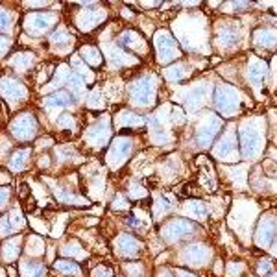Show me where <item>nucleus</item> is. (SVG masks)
I'll use <instances>...</instances> for the list:
<instances>
[{
	"label": "nucleus",
	"mask_w": 277,
	"mask_h": 277,
	"mask_svg": "<svg viewBox=\"0 0 277 277\" xmlns=\"http://www.w3.org/2000/svg\"><path fill=\"white\" fill-rule=\"evenodd\" d=\"M270 268H272V262L262 261V264H261V268H259V270H261V273H264V272H268V270H270Z\"/></svg>",
	"instance_id": "c03bdc74"
},
{
	"label": "nucleus",
	"mask_w": 277,
	"mask_h": 277,
	"mask_svg": "<svg viewBox=\"0 0 277 277\" xmlns=\"http://www.w3.org/2000/svg\"><path fill=\"white\" fill-rule=\"evenodd\" d=\"M46 268L41 262H24L22 264V275L24 277H45Z\"/></svg>",
	"instance_id": "cd10ccee"
},
{
	"label": "nucleus",
	"mask_w": 277,
	"mask_h": 277,
	"mask_svg": "<svg viewBox=\"0 0 277 277\" xmlns=\"http://www.w3.org/2000/svg\"><path fill=\"white\" fill-rule=\"evenodd\" d=\"M10 46H11L10 39H8V37H4V36H0V56L10 50Z\"/></svg>",
	"instance_id": "ea45409f"
},
{
	"label": "nucleus",
	"mask_w": 277,
	"mask_h": 277,
	"mask_svg": "<svg viewBox=\"0 0 277 277\" xmlns=\"http://www.w3.org/2000/svg\"><path fill=\"white\" fill-rule=\"evenodd\" d=\"M144 120L138 115H133V113H122L120 115V124H143Z\"/></svg>",
	"instance_id": "72a5a7b5"
},
{
	"label": "nucleus",
	"mask_w": 277,
	"mask_h": 277,
	"mask_svg": "<svg viewBox=\"0 0 277 277\" xmlns=\"http://www.w3.org/2000/svg\"><path fill=\"white\" fill-rule=\"evenodd\" d=\"M54 270L63 275H80L82 270L78 266V262L74 261H65V259H59V261L54 262Z\"/></svg>",
	"instance_id": "393cba45"
},
{
	"label": "nucleus",
	"mask_w": 277,
	"mask_h": 277,
	"mask_svg": "<svg viewBox=\"0 0 277 277\" xmlns=\"http://www.w3.org/2000/svg\"><path fill=\"white\" fill-rule=\"evenodd\" d=\"M11 135L19 141H28L37 133V120L31 113H22L10 124Z\"/></svg>",
	"instance_id": "39448f33"
},
{
	"label": "nucleus",
	"mask_w": 277,
	"mask_h": 277,
	"mask_svg": "<svg viewBox=\"0 0 277 277\" xmlns=\"http://www.w3.org/2000/svg\"><path fill=\"white\" fill-rule=\"evenodd\" d=\"M215 154L218 157H222L224 161H235L233 157L236 155V141L231 133L224 135L222 141L218 143V146L215 148Z\"/></svg>",
	"instance_id": "2eb2a0df"
},
{
	"label": "nucleus",
	"mask_w": 277,
	"mask_h": 277,
	"mask_svg": "<svg viewBox=\"0 0 277 277\" xmlns=\"http://www.w3.org/2000/svg\"><path fill=\"white\" fill-rule=\"evenodd\" d=\"M71 102H72L71 94H68V91H65V89L56 91L54 94H50V96H46L45 100H43V103H45L46 108H65V106H68Z\"/></svg>",
	"instance_id": "412c9836"
},
{
	"label": "nucleus",
	"mask_w": 277,
	"mask_h": 277,
	"mask_svg": "<svg viewBox=\"0 0 277 277\" xmlns=\"http://www.w3.org/2000/svg\"><path fill=\"white\" fill-rule=\"evenodd\" d=\"M118 46H124V48H129V50L137 52V54H143L146 50V43H144L143 36L135 30L124 31L122 36L118 37Z\"/></svg>",
	"instance_id": "f8f14e48"
},
{
	"label": "nucleus",
	"mask_w": 277,
	"mask_h": 277,
	"mask_svg": "<svg viewBox=\"0 0 277 277\" xmlns=\"http://www.w3.org/2000/svg\"><path fill=\"white\" fill-rule=\"evenodd\" d=\"M10 218V224L11 227H22L24 226V220H22V215L19 211H11V215L8 216Z\"/></svg>",
	"instance_id": "c9c22d12"
},
{
	"label": "nucleus",
	"mask_w": 277,
	"mask_h": 277,
	"mask_svg": "<svg viewBox=\"0 0 277 277\" xmlns=\"http://www.w3.org/2000/svg\"><path fill=\"white\" fill-rule=\"evenodd\" d=\"M240 103H242V96L235 87L226 85V83H222V85L216 87L215 106L224 117H231L233 113H236V109L240 108Z\"/></svg>",
	"instance_id": "f257e3e1"
},
{
	"label": "nucleus",
	"mask_w": 277,
	"mask_h": 277,
	"mask_svg": "<svg viewBox=\"0 0 277 277\" xmlns=\"http://www.w3.org/2000/svg\"><path fill=\"white\" fill-rule=\"evenodd\" d=\"M207 96H209V87H207L205 83L196 85V87H192V91L187 94V106H189V109H198L201 103L205 102Z\"/></svg>",
	"instance_id": "a211bd4d"
},
{
	"label": "nucleus",
	"mask_w": 277,
	"mask_h": 277,
	"mask_svg": "<svg viewBox=\"0 0 277 277\" xmlns=\"http://www.w3.org/2000/svg\"><path fill=\"white\" fill-rule=\"evenodd\" d=\"M11 26V17L6 10H0V31H8Z\"/></svg>",
	"instance_id": "f704fd0d"
},
{
	"label": "nucleus",
	"mask_w": 277,
	"mask_h": 277,
	"mask_svg": "<svg viewBox=\"0 0 277 277\" xmlns=\"http://www.w3.org/2000/svg\"><path fill=\"white\" fill-rule=\"evenodd\" d=\"M216 43L222 48H229L235 43H238V28L235 24H222L216 33Z\"/></svg>",
	"instance_id": "ddd939ff"
},
{
	"label": "nucleus",
	"mask_w": 277,
	"mask_h": 277,
	"mask_svg": "<svg viewBox=\"0 0 277 277\" xmlns=\"http://www.w3.org/2000/svg\"><path fill=\"white\" fill-rule=\"evenodd\" d=\"M115 244H117V252L126 257H133L138 252V248H141L138 240L131 235H120Z\"/></svg>",
	"instance_id": "f3484780"
},
{
	"label": "nucleus",
	"mask_w": 277,
	"mask_h": 277,
	"mask_svg": "<svg viewBox=\"0 0 277 277\" xmlns=\"http://www.w3.org/2000/svg\"><path fill=\"white\" fill-rule=\"evenodd\" d=\"M187 76H189V71H187L185 65H172V67L164 71V78L170 80V82H181Z\"/></svg>",
	"instance_id": "bb28decb"
},
{
	"label": "nucleus",
	"mask_w": 277,
	"mask_h": 277,
	"mask_svg": "<svg viewBox=\"0 0 277 277\" xmlns=\"http://www.w3.org/2000/svg\"><path fill=\"white\" fill-rule=\"evenodd\" d=\"M131 102L135 106H150L155 100V80L154 76H143L131 83Z\"/></svg>",
	"instance_id": "7ed1b4c3"
},
{
	"label": "nucleus",
	"mask_w": 277,
	"mask_h": 277,
	"mask_svg": "<svg viewBox=\"0 0 277 277\" xmlns=\"http://www.w3.org/2000/svg\"><path fill=\"white\" fill-rule=\"evenodd\" d=\"M92 277H113V272L111 268L108 266H98L94 272H92Z\"/></svg>",
	"instance_id": "58836bf2"
},
{
	"label": "nucleus",
	"mask_w": 277,
	"mask_h": 277,
	"mask_svg": "<svg viewBox=\"0 0 277 277\" xmlns=\"http://www.w3.org/2000/svg\"><path fill=\"white\" fill-rule=\"evenodd\" d=\"M54 45H57L59 46V50H65V48H68L71 46V36L67 33V30L65 28H59V30H56V33L52 36V39H50Z\"/></svg>",
	"instance_id": "c85d7f7f"
},
{
	"label": "nucleus",
	"mask_w": 277,
	"mask_h": 277,
	"mask_svg": "<svg viewBox=\"0 0 277 277\" xmlns=\"http://www.w3.org/2000/svg\"><path fill=\"white\" fill-rule=\"evenodd\" d=\"M26 6L28 8H45V6H48V2H26Z\"/></svg>",
	"instance_id": "37998d69"
},
{
	"label": "nucleus",
	"mask_w": 277,
	"mask_h": 277,
	"mask_svg": "<svg viewBox=\"0 0 277 277\" xmlns=\"http://www.w3.org/2000/svg\"><path fill=\"white\" fill-rule=\"evenodd\" d=\"M33 61H36V57H33V54H30V52H22V54H15V56L11 57L10 63L11 67H15L17 71L21 72H26L28 68L33 65Z\"/></svg>",
	"instance_id": "b1692460"
},
{
	"label": "nucleus",
	"mask_w": 277,
	"mask_h": 277,
	"mask_svg": "<svg viewBox=\"0 0 277 277\" xmlns=\"http://www.w3.org/2000/svg\"><path fill=\"white\" fill-rule=\"evenodd\" d=\"M190 216H194V218H198V220H203L207 216V207L205 203H201V201L198 200H192L189 203V211H187Z\"/></svg>",
	"instance_id": "7c9ffc66"
},
{
	"label": "nucleus",
	"mask_w": 277,
	"mask_h": 277,
	"mask_svg": "<svg viewBox=\"0 0 277 277\" xmlns=\"http://www.w3.org/2000/svg\"><path fill=\"white\" fill-rule=\"evenodd\" d=\"M56 19V13H50V11H46V13H30L24 19V28L31 36H43L54 26Z\"/></svg>",
	"instance_id": "20e7f679"
},
{
	"label": "nucleus",
	"mask_w": 277,
	"mask_h": 277,
	"mask_svg": "<svg viewBox=\"0 0 277 277\" xmlns=\"http://www.w3.org/2000/svg\"><path fill=\"white\" fill-rule=\"evenodd\" d=\"M159 277H172V275H170L168 272H161V275H159Z\"/></svg>",
	"instance_id": "de8ad7c7"
},
{
	"label": "nucleus",
	"mask_w": 277,
	"mask_h": 277,
	"mask_svg": "<svg viewBox=\"0 0 277 277\" xmlns=\"http://www.w3.org/2000/svg\"><path fill=\"white\" fill-rule=\"evenodd\" d=\"M30 154H31L30 148L15 150L10 159V168L13 170V172H21V170H24L26 166H28V163H30Z\"/></svg>",
	"instance_id": "6ab92c4d"
},
{
	"label": "nucleus",
	"mask_w": 277,
	"mask_h": 277,
	"mask_svg": "<svg viewBox=\"0 0 277 277\" xmlns=\"http://www.w3.org/2000/svg\"><path fill=\"white\" fill-rule=\"evenodd\" d=\"M187 261L189 262H194V264H203L207 257H209V248L207 246H201V244H196V246H190L185 253Z\"/></svg>",
	"instance_id": "5701e85b"
},
{
	"label": "nucleus",
	"mask_w": 277,
	"mask_h": 277,
	"mask_svg": "<svg viewBox=\"0 0 277 277\" xmlns=\"http://www.w3.org/2000/svg\"><path fill=\"white\" fill-rule=\"evenodd\" d=\"M11 231H13V227H11L10 224V218H8V216H0V238L10 236Z\"/></svg>",
	"instance_id": "473e14b6"
},
{
	"label": "nucleus",
	"mask_w": 277,
	"mask_h": 277,
	"mask_svg": "<svg viewBox=\"0 0 277 277\" xmlns=\"http://www.w3.org/2000/svg\"><path fill=\"white\" fill-rule=\"evenodd\" d=\"M240 146H242V154L246 157H253V155L259 154L261 150V131L257 128H252V126H244L240 129Z\"/></svg>",
	"instance_id": "6e6552de"
},
{
	"label": "nucleus",
	"mask_w": 277,
	"mask_h": 277,
	"mask_svg": "<svg viewBox=\"0 0 277 277\" xmlns=\"http://www.w3.org/2000/svg\"><path fill=\"white\" fill-rule=\"evenodd\" d=\"M154 46H155V52H157V59H159L161 65L172 63L174 59H178V57L181 56L180 45H178V41H176L174 37L170 36V31H166V30L155 31Z\"/></svg>",
	"instance_id": "f03ea898"
},
{
	"label": "nucleus",
	"mask_w": 277,
	"mask_h": 277,
	"mask_svg": "<svg viewBox=\"0 0 277 277\" xmlns=\"http://www.w3.org/2000/svg\"><path fill=\"white\" fill-rule=\"evenodd\" d=\"M21 253V238H11L4 244L2 248V257H4V261L11 262L15 261L17 257Z\"/></svg>",
	"instance_id": "a878e982"
},
{
	"label": "nucleus",
	"mask_w": 277,
	"mask_h": 277,
	"mask_svg": "<svg viewBox=\"0 0 277 277\" xmlns=\"http://www.w3.org/2000/svg\"><path fill=\"white\" fill-rule=\"evenodd\" d=\"M0 94L8 102H24L28 96V91L21 82H17L15 78L4 76L0 78Z\"/></svg>",
	"instance_id": "0eeeda50"
},
{
	"label": "nucleus",
	"mask_w": 277,
	"mask_h": 277,
	"mask_svg": "<svg viewBox=\"0 0 277 277\" xmlns=\"http://www.w3.org/2000/svg\"><path fill=\"white\" fill-rule=\"evenodd\" d=\"M26 203H24V209L28 211V213H33V211L37 209V203H36V200H33V198H31V196H28V198H26Z\"/></svg>",
	"instance_id": "a19ab883"
},
{
	"label": "nucleus",
	"mask_w": 277,
	"mask_h": 277,
	"mask_svg": "<svg viewBox=\"0 0 277 277\" xmlns=\"http://www.w3.org/2000/svg\"><path fill=\"white\" fill-rule=\"evenodd\" d=\"M255 41H257V45L273 46V41H275V31H273V28H270V30H257Z\"/></svg>",
	"instance_id": "c756f323"
},
{
	"label": "nucleus",
	"mask_w": 277,
	"mask_h": 277,
	"mask_svg": "<svg viewBox=\"0 0 277 277\" xmlns=\"http://www.w3.org/2000/svg\"><path fill=\"white\" fill-rule=\"evenodd\" d=\"M80 56H82V59L87 63L89 67H100L102 65V54H100V50H98L96 46L92 45L83 46L82 50H80Z\"/></svg>",
	"instance_id": "4be33fe9"
},
{
	"label": "nucleus",
	"mask_w": 277,
	"mask_h": 277,
	"mask_svg": "<svg viewBox=\"0 0 277 277\" xmlns=\"http://www.w3.org/2000/svg\"><path fill=\"white\" fill-rule=\"evenodd\" d=\"M28 196H30V189H28V185L22 183L21 189H19V198H21V200H26Z\"/></svg>",
	"instance_id": "79ce46f5"
},
{
	"label": "nucleus",
	"mask_w": 277,
	"mask_h": 277,
	"mask_svg": "<svg viewBox=\"0 0 277 277\" xmlns=\"http://www.w3.org/2000/svg\"><path fill=\"white\" fill-rule=\"evenodd\" d=\"M176 275H178V277H196L194 273L187 272V270H178V272H176Z\"/></svg>",
	"instance_id": "a18cd8bd"
},
{
	"label": "nucleus",
	"mask_w": 277,
	"mask_h": 277,
	"mask_svg": "<svg viewBox=\"0 0 277 277\" xmlns=\"http://www.w3.org/2000/svg\"><path fill=\"white\" fill-rule=\"evenodd\" d=\"M224 126V120L218 118L216 115L213 113H207L205 120L200 124V128H198V133H196V138H198V143L200 146H209L213 143V138L218 135V131L222 129Z\"/></svg>",
	"instance_id": "423d86ee"
},
{
	"label": "nucleus",
	"mask_w": 277,
	"mask_h": 277,
	"mask_svg": "<svg viewBox=\"0 0 277 277\" xmlns=\"http://www.w3.org/2000/svg\"><path fill=\"white\" fill-rule=\"evenodd\" d=\"M10 189L8 187H0V209H4L8 205V201H10Z\"/></svg>",
	"instance_id": "4c0bfd02"
},
{
	"label": "nucleus",
	"mask_w": 277,
	"mask_h": 277,
	"mask_svg": "<svg viewBox=\"0 0 277 277\" xmlns=\"http://www.w3.org/2000/svg\"><path fill=\"white\" fill-rule=\"evenodd\" d=\"M266 72H268V65L264 61H261V59H252V61H250V71H248V74H250V82H252L255 91H261L262 80L266 76Z\"/></svg>",
	"instance_id": "4468645a"
},
{
	"label": "nucleus",
	"mask_w": 277,
	"mask_h": 277,
	"mask_svg": "<svg viewBox=\"0 0 277 277\" xmlns=\"http://www.w3.org/2000/svg\"><path fill=\"white\" fill-rule=\"evenodd\" d=\"M144 8H155V6H159V2H143Z\"/></svg>",
	"instance_id": "49530a36"
},
{
	"label": "nucleus",
	"mask_w": 277,
	"mask_h": 277,
	"mask_svg": "<svg viewBox=\"0 0 277 277\" xmlns=\"http://www.w3.org/2000/svg\"><path fill=\"white\" fill-rule=\"evenodd\" d=\"M72 67L76 68L78 72H80V74H87V76H91V72H89V67H85V65H83L82 61H80V57H72Z\"/></svg>",
	"instance_id": "e433bc0d"
},
{
	"label": "nucleus",
	"mask_w": 277,
	"mask_h": 277,
	"mask_svg": "<svg viewBox=\"0 0 277 277\" xmlns=\"http://www.w3.org/2000/svg\"><path fill=\"white\" fill-rule=\"evenodd\" d=\"M109 137V120H100V122L87 131V141L92 146H102L103 141Z\"/></svg>",
	"instance_id": "dca6fc26"
},
{
	"label": "nucleus",
	"mask_w": 277,
	"mask_h": 277,
	"mask_svg": "<svg viewBox=\"0 0 277 277\" xmlns=\"http://www.w3.org/2000/svg\"><path fill=\"white\" fill-rule=\"evenodd\" d=\"M273 233H275V222L273 218H268V220H262L259 231H257V242L261 246H268V242L273 238Z\"/></svg>",
	"instance_id": "aec40b11"
},
{
	"label": "nucleus",
	"mask_w": 277,
	"mask_h": 277,
	"mask_svg": "<svg viewBox=\"0 0 277 277\" xmlns=\"http://www.w3.org/2000/svg\"><path fill=\"white\" fill-rule=\"evenodd\" d=\"M68 83H71V89L74 91V94H82V92L85 91V87H83V80L80 78V74H74V76H71Z\"/></svg>",
	"instance_id": "2f4dec72"
},
{
	"label": "nucleus",
	"mask_w": 277,
	"mask_h": 277,
	"mask_svg": "<svg viewBox=\"0 0 277 277\" xmlns=\"http://www.w3.org/2000/svg\"><path fill=\"white\" fill-rule=\"evenodd\" d=\"M192 231H194V226H192L190 222H187V220H172V222H168V224L164 226L163 235H164L166 240L174 242V240H178V238H181V236L192 233Z\"/></svg>",
	"instance_id": "9d476101"
},
{
	"label": "nucleus",
	"mask_w": 277,
	"mask_h": 277,
	"mask_svg": "<svg viewBox=\"0 0 277 277\" xmlns=\"http://www.w3.org/2000/svg\"><path fill=\"white\" fill-rule=\"evenodd\" d=\"M131 150H133V144H131L129 138L118 137L117 141L111 144V148H109V154H108L109 163L113 164V166H120V164L129 157Z\"/></svg>",
	"instance_id": "1a4fd4ad"
},
{
	"label": "nucleus",
	"mask_w": 277,
	"mask_h": 277,
	"mask_svg": "<svg viewBox=\"0 0 277 277\" xmlns=\"http://www.w3.org/2000/svg\"><path fill=\"white\" fill-rule=\"evenodd\" d=\"M103 19H106V11L83 10V11H80V17H78V26H80L83 31L94 30V28H96Z\"/></svg>",
	"instance_id": "9b49d317"
}]
</instances>
